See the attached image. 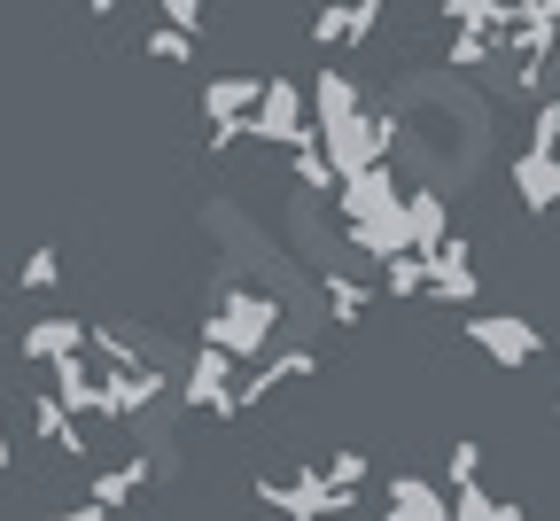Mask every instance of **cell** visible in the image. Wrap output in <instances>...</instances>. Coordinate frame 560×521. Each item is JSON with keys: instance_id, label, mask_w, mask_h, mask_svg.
Here are the masks:
<instances>
[{"instance_id": "obj_1", "label": "cell", "mask_w": 560, "mask_h": 521, "mask_svg": "<svg viewBox=\"0 0 560 521\" xmlns=\"http://www.w3.org/2000/svg\"><path fill=\"white\" fill-rule=\"evenodd\" d=\"M280 296L272 288H242V280H219V296H210V312H202V343H219L234 358H265L272 335H280Z\"/></svg>"}, {"instance_id": "obj_2", "label": "cell", "mask_w": 560, "mask_h": 521, "mask_svg": "<svg viewBox=\"0 0 560 521\" xmlns=\"http://www.w3.org/2000/svg\"><path fill=\"white\" fill-rule=\"evenodd\" d=\"M312 132V102L296 79H280V70H265V86H257V109H249V140L257 148H296Z\"/></svg>"}, {"instance_id": "obj_3", "label": "cell", "mask_w": 560, "mask_h": 521, "mask_svg": "<svg viewBox=\"0 0 560 521\" xmlns=\"http://www.w3.org/2000/svg\"><path fill=\"white\" fill-rule=\"evenodd\" d=\"M234 374H242V358L219 350V343H202L187 358V374H179V405L187 413H210V420H234Z\"/></svg>"}, {"instance_id": "obj_4", "label": "cell", "mask_w": 560, "mask_h": 521, "mask_svg": "<svg viewBox=\"0 0 560 521\" xmlns=\"http://www.w3.org/2000/svg\"><path fill=\"white\" fill-rule=\"evenodd\" d=\"M467 343H475L482 358H499V366H529V358L545 350V335H537L522 312H475V320H467Z\"/></svg>"}, {"instance_id": "obj_5", "label": "cell", "mask_w": 560, "mask_h": 521, "mask_svg": "<svg viewBox=\"0 0 560 521\" xmlns=\"http://www.w3.org/2000/svg\"><path fill=\"white\" fill-rule=\"evenodd\" d=\"M382 9H389V0H319L304 32H312V47H366Z\"/></svg>"}, {"instance_id": "obj_6", "label": "cell", "mask_w": 560, "mask_h": 521, "mask_svg": "<svg viewBox=\"0 0 560 521\" xmlns=\"http://www.w3.org/2000/svg\"><path fill=\"white\" fill-rule=\"evenodd\" d=\"M420 257H429V296H436V304H475V296H482L475 250H467L459 234H444L436 250H420Z\"/></svg>"}, {"instance_id": "obj_7", "label": "cell", "mask_w": 560, "mask_h": 521, "mask_svg": "<svg viewBox=\"0 0 560 521\" xmlns=\"http://www.w3.org/2000/svg\"><path fill=\"white\" fill-rule=\"evenodd\" d=\"M257 86H265V70H219V79L202 86V117H210V125H249Z\"/></svg>"}, {"instance_id": "obj_8", "label": "cell", "mask_w": 560, "mask_h": 521, "mask_svg": "<svg viewBox=\"0 0 560 521\" xmlns=\"http://www.w3.org/2000/svg\"><path fill=\"white\" fill-rule=\"evenodd\" d=\"M70 350H86V320H32V327L16 335V358H24V366H55V358H70Z\"/></svg>"}, {"instance_id": "obj_9", "label": "cell", "mask_w": 560, "mask_h": 521, "mask_svg": "<svg viewBox=\"0 0 560 521\" xmlns=\"http://www.w3.org/2000/svg\"><path fill=\"white\" fill-rule=\"evenodd\" d=\"M319 304L335 312V327H366V312H374V288L350 273V265H327L319 273Z\"/></svg>"}, {"instance_id": "obj_10", "label": "cell", "mask_w": 560, "mask_h": 521, "mask_svg": "<svg viewBox=\"0 0 560 521\" xmlns=\"http://www.w3.org/2000/svg\"><path fill=\"white\" fill-rule=\"evenodd\" d=\"M382 521H452V498H444L436 483H420V475H389Z\"/></svg>"}, {"instance_id": "obj_11", "label": "cell", "mask_w": 560, "mask_h": 521, "mask_svg": "<svg viewBox=\"0 0 560 521\" xmlns=\"http://www.w3.org/2000/svg\"><path fill=\"white\" fill-rule=\"evenodd\" d=\"M444 234H452L444 187H412V195H405V250H436Z\"/></svg>"}, {"instance_id": "obj_12", "label": "cell", "mask_w": 560, "mask_h": 521, "mask_svg": "<svg viewBox=\"0 0 560 521\" xmlns=\"http://www.w3.org/2000/svg\"><path fill=\"white\" fill-rule=\"evenodd\" d=\"M514 195H522V210H560V157L522 148L514 157Z\"/></svg>"}, {"instance_id": "obj_13", "label": "cell", "mask_w": 560, "mask_h": 521, "mask_svg": "<svg viewBox=\"0 0 560 521\" xmlns=\"http://www.w3.org/2000/svg\"><path fill=\"white\" fill-rule=\"evenodd\" d=\"M149 475H156V467H149V452H132V460H117V467H102V475L86 483V498H102V506L117 513L125 498H140V490H149Z\"/></svg>"}, {"instance_id": "obj_14", "label": "cell", "mask_w": 560, "mask_h": 521, "mask_svg": "<svg viewBox=\"0 0 560 521\" xmlns=\"http://www.w3.org/2000/svg\"><path fill=\"white\" fill-rule=\"evenodd\" d=\"M289 157V180L304 187V195H335V164H327V148H319V132H304L296 148H280Z\"/></svg>"}, {"instance_id": "obj_15", "label": "cell", "mask_w": 560, "mask_h": 521, "mask_svg": "<svg viewBox=\"0 0 560 521\" xmlns=\"http://www.w3.org/2000/svg\"><path fill=\"white\" fill-rule=\"evenodd\" d=\"M195 32H172V24H149V32H140V55H149V62H164V70H187L195 62Z\"/></svg>"}, {"instance_id": "obj_16", "label": "cell", "mask_w": 560, "mask_h": 521, "mask_svg": "<svg viewBox=\"0 0 560 521\" xmlns=\"http://www.w3.org/2000/svg\"><path fill=\"white\" fill-rule=\"evenodd\" d=\"M444 24L452 32H506V0H444Z\"/></svg>"}, {"instance_id": "obj_17", "label": "cell", "mask_w": 560, "mask_h": 521, "mask_svg": "<svg viewBox=\"0 0 560 521\" xmlns=\"http://www.w3.org/2000/svg\"><path fill=\"white\" fill-rule=\"evenodd\" d=\"M382 280H389V296H429V257L397 250V257H382Z\"/></svg>"}, {"instance_id": "obj_18", "label": "cell", "mask_w": 560, "mask_h": 521, "mask_svg": "<svg viewBox=\"0 0 560 521\" xmlns=\"http://www.w3.org/2000/svg\"><path fill=\"white\" fill-rule=\"evenodd\" d=\"M16 288H24V296H47V288H62V250H47V242H39V250L16 265Z\"/></svg>"}, {"instance_id": "obj_19", "label": "cell", "mask_w": 560, "mask_h": 521, "mask_svg": "<svg viewBox=\"0 0 560 521\" xmlns=\"http://www.w3.org/2000/svg\"><path fill=\"white\" fill-rule=\"evenodd\" d=\"M529 148H537V157H560V94H545V102H537V125H529Z\"/></svg>"}, {"instance_id": "obj_20", "label": "cell", "mask_w": 560, "mask_h": 521, "mask_svg": "<svg viewBox=\"0 0 560 521\" xmlns=\"http://www.w3.org/2000/svg\"><path fill=\"white\" fill-rule=\"evenodd\" d=\"M156 9H164V24H172V32H195V39L210 32V9H202V0H156Z\"/></svg>"}, {"instance_id": "obj_21", "label": "cell", "mask_w": 560, "mask_h": 521, "mask_svg": "<svg viewBox=\"0 0 560 521\" xmlns=\"http://www.w3.org/2000/svg\"><path fill=\"white\" fill-rule=\"evenodd\" d=\"M459 483H482V443H452V490Z\"/></svg>"}, {"instance_id": "obj_22", "label": "cell", "mask_w": 560, "mask_h": 521, "mask_svg": "<svg viewBox=\"0 0 560 521\" xmlns=\"http://www.w3.org/2000/svg\"><path fill=\"white\" fill-rule=\"evenodd\" d=\"M47 521H109V506H102V498H70V506H55Z\"/></svg>"}, {"instance_id": "obj_23", "label": "cell", "mask_w": 560, "mask_h": 521, "mask_svg": "<svg viewBox=\"0 0 560 521\" xmlns=\"http://www.w3.org/2000/svg\"><path fill=\"white\" fill-rule=\"evenodd\" d=\"M490 521H529V513H522L514 498H490Z\"/></svg>"}, {"instance_id": "obj_24", "label": "cell", "mask_w": 560, "mask_h": 521, "mask_svg": "<svg viewBox=\"0 0 560 521\" xmlns=\"http://www.w3.org/2000/svg\"><path fill=\"white\" fill-rule=\"evenodd\" d=\"M125 9V0H86V16H117Z\"/></svg>"}]
</instances>
